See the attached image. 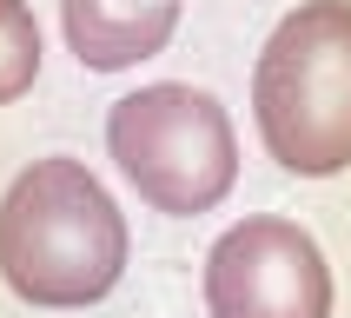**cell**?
I'll use <instances>...</instances> for the list:
<instances>
[{"mask_svg":"<svg viewBox=\"0 0 351 318\" xmlns=\"http://www.w3.org/2000/svg\"><path fill=\"white\" fill-rule=\"evenodd\" d=\"M0 272L27 305H93L126 272V219L80 159H34L0 199Z\"/></svg>","mask_w":351,"mask_h":318,"instance_id":"1","label":"cell"},{"mask_svg":"<svg viewBox=\"0 0 351 318\" xmlns=\"http://www.w3.org/2000/svg\"><path fill=\"white\" fill-rule=\"evenodd\" d=\"M265 153L298 179L351 166V0H305L278 20L252 73Z\"/></svg>","mask_w":351,"mask_h":318,"instance_id":"2","label":"cell"},{"mask_svg":"<svg viewBox=\"0 0 351 318\" xmlns=\"http://www.w3.org/2000/svg\"><path fill=\"white\" fill-rule=\"evenodd\" d=\"M106 146H113L119 173L133 179V193L173 219L213 212L239 173V139L226 106L199 86H173V80L119 99L106 119Z\"/></svg>","mask_w":351,"mask_h":318,"instance_id":"3","label":"cell"},{"mask_svg":"<svg viewBox=\"0 0 351 318\" xmlns=\"http://www.w3.org/2000/svg\"><path fill=\"white\" fill-rule=\"evenodd\" d=\"M213 318H332V272L292 219H245L206 252Z\"/></svg>","mask_w":351,"mask_h":318,"instance_id":"4","label":"cell"},{"mask_svg":"<svg viewBox=\"0 0 351 318\" xmlns=\"http://www.w3.org/2000/svg\"><path fill=\"white\" fill-rule=\"evenodd\" d=\"M66 40H73L80 66L119 73L133 60H153L179 27V0H60Z\"/></svg>","mask_w":351,"mask_h":318,"instance_id":"5","label":"cell"},{"mask_svg":"<svg viewBox=\"0 0 351 318\" xmlns=\"http://www.w3.org/2000/svg\"><path fill=\"white\" fill-rule=\"evenodd\" d=\"M34 73H40V27L27 0H0V106L27 93Z\"/></svg>","mask_w":351,"mask_h":318,"instance_id":"6","label":"cell"}]
</instances>
